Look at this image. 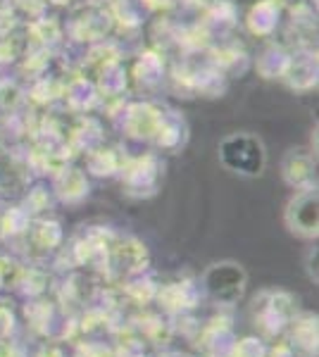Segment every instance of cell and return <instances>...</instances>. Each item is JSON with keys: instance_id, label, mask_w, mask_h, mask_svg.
Wrapping results in <instances>:
<instances>
[{"instance_id": "obj_1", "label": "cell", "mask_w": 319, "mask_h": 357, "mask_svg": "<svg viewBox=\"0 0 319 357\" xmlns=\"http://www.w3.org/2000/svg\"><path fill=\"white\" fill-rule=\"evenodd\" d=\"M217 155L224 169L239 176H260L267 167V148L262 138L251 134V131H236V134L222 138Z\"/></svg>"}, {"instance_id": "obj_2", "label": "cell", "mask_w": 319, "mask_h": 357, "mask_svg": "<svg viewBox=\"0 0 319 357\" xmlns=\"http://www.w3.org/2000/svg\"><path fill=\"white\" fill-rule=\"evenodd\" d=\"M246 286H248V272L236 260L212 262L202 272V289L219 305H236L246 296Z\"/></svg>"}, {"instance_id": "obj_3", "label": "cell", "mask_w": 319, "mask_h": 357, "mask_svg": "<svg viewBox=\"0 0 319 357\" xmlns=\"http://www.w3.org/2000/svg\"><path fill=\"white\" fill-rule=\"evenodd\" d=\"M283 227L288 234L303 241H317L319 236V191L317 186L300 188L283 207Z\"/></svg>"}, {"instance_id": "obj_4", "label": "cell", "mask_w": 319, "mask_h": 357, "mask_svg": "<svg viewBox=\"0 0 319 357\" xmlns=\"http://www.w3.org/2000/svg\"><path fill=\"white\" fill-rule=\"evenodd\" d=\"M253 312H255V319H258L267 331H279L293 321V314H295L293 298L288 296V293L265 291V293H260V296H255Z\"/></svg>"}, {"instance_id": "obj_5", "label": "cell", "mask_w": 319, "mask_h": 357, "mask_svg": "<svg viewBox=\"0 0 319 357\" xmlns=\"http://www.w3.org/2000/svg\"><path fill=\"white\" fill-rule=\"evenodd\" d=\"M281 176L293 191L317 186V158L307 148H291L281 158Z\"/></svg>"}, {"instance_id": "obj_6", "label": "cell", "mask_w": 319, "mask_h": 357, "mask_svg": "<svg viewBox=\"0 0 319 357\" xmlns=\"http://www.w3.org/2000/svg\"><path fill=\"white\" fill-rule=\"evenodd\" d=\"M165 119L150 105H133L126 119V129L133 138H146V141H158Z\"/></svg>"}, {"instance_id": "obj_7", "label": "cell", "mask_w": 319, "mask_h": 357, "mask_svg": "<svg viewBox=\"0 0 319 357\" xmlns=\"http://www.w3.org/2000/svg\"><path fill=\"white\" fill-rule=\"evenodd\" d=\"M55 193L62 203H81V200L89 195V181H86V174L81 169H62L60 174L55 176Z\"/></svg>"}, {"instance_id": "obj_8", "label": "cell", "mask_w": 319, "mask_h": 357, "mask_svg": "<svg viewBox=\"0 0 319 357\" xmlns=\"http://www.w3.org/2000/svg\"><path fill=\"white\" fill-rule=\"evenodd\" d=\"M293 341L298 345H307V355H317V317H305L303 321L295 319Z\"/></svg>"}, {"instance_id": "obj_9", "label": "cell", "mask_w": 319, "mask_h": 357, "mask_svg": "<svg viewBox=\"0 0 319 357\" xmlns=\"http://www.w3.org/2000/svg\"><path fill=\"white\" fill-rule=\"evenodd\" d=\"M20 100H22V91L17 89L15 82L0 84V107H3V110H13Z\"/></svg>"}, {"instance_id": "obj_10", "label": "cell", "mask_w": 319, "mask_h": 357, "mask_svg": "<svg viewBox=\"0 0 319 357\" xmlns=\"http://www.w3.org/2000/svg\"><path fill=\"white\" fill-rule=\"evenodd\" d=\"M317 262H319V248L317 245L307 248V252H305V272H307V279H310L312 284H319Z\"/></svg>"}, {"instance_id": "obj_11", "label": "cell", "mask_w": 319, "mask_h": 357, "mask_svg": "<svg viewBox=\"0 0 319 357\" xmlns=\"http://www.w3.org/2000/svg\"><path fill=\"white\" fill-rule=\"evenodd\" d=\"M10 3H13V0H0V13H8V10H10Z\"/></svg>"}]
</instances>
